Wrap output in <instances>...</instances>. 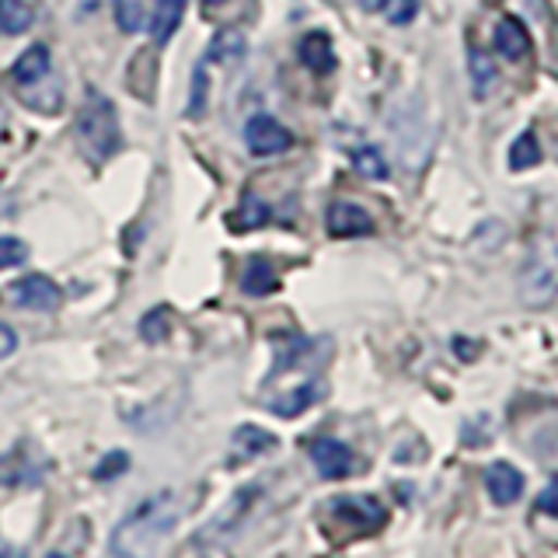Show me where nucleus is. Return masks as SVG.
Masks as SVG:
<instances>
[{
    "label": "nucleus",
    "instance_id": "9b49d317",
    "mask_svg": "<svg viewBox=\"0 0 558 558\" xmlns=\"http://www.w3.org/2000/svg\"><path fill=\"white\" fill-rule=\"evenodd\" d=\"M150 39L154 46H165L179 32L185 17V0H150Z\"/></svg>",
    "mask_w": 558,
    "mask_h": 558
},
{
    "label": "nucleus",
    "instance_id": "393cba45",
    "mask_svg": "<svg viewBox=\"0 0 558 558\" xmlns=\"http://www.w3.org/2000/svg\"><path fill=\"white\" fill-rule=\"evenodd\" d=\"M28 258V244L22 238H0V269H14Z\"/></svg>",
    "mask_w": 558,
    "mask_h": 558
},
{
    "label": "nucleus",
    "instance_id": "0eeeda50",
    "mask_svg": "<svg viewBox=\"0 0 558 558\" xmlns=\"http://www.w3.org/2000/svg\"><path fill=\"white\" fill-rule=\"evenodd\" d=\"M325 227L331 238H363L374 234V217L356 203H331L325 214Z\"/></svg>",
    "mask_w": 558,
    "mask_h": 558
},
{
    "label": "nucleus",
    "instance_id": "2f4dec72",
    "mask_svg": "<svg viewBox=\"0 0 558 558\" xmlns=\"http://www.w3.org/2000/svg\"><path fill=\"white\" fill-rule=\"evenodd\" d=\"M220 4H227V0H203V8H206V11H217Z\"/></svg>",
    "mask_w": 558,
    "mask_h": 558
},
{
    "label": "nucleus",
    "instance_id": "4468645a",
    "mask_svg": "<svg viewBox=\"0 0 558 558\" xmlns=\"http://www.w3.org/2000/svg\"><path fill=\"white\" fill-rule=\"evenodd\" d=\"M496 49H499V57L506 60H523L531 52V35L527 28H523L517 17H502V22L496 25Z\"/></svg>",
    "mask_w": 558,
    "mask_h": 558
},
{
    "label": "nucleus",
    "instance_id": "f03ea898",
    "mask_svg": "<svg viewBox=\"0 0 558 558\" xmlns=\"http://www.w3.org/2000/svg\"><path fill=\"white\" fill-rule=\"evenodd\" d=\"M74 140L87 161H95V165L109 161V157L122 147L116 105L98 92L87 95V101L81 105V112L74 119Z\"/></svg>",
    "mask_w": 558,
    "mask_h": 558
},
{
    "label": "nucleus",
    "instance_id": "a211bd4d",
    "mask_svg": "<svg viewBox=\"0 0 558 558\" xmlns=\"http://www.w3.org/2000/svg\"><path fill=\"white\" fill-rule=\"evenodd\" d=\"M32 22H35V11L25 4V0H0V32L22 35L32 28Z\"/></svg>",
    "mask_w": 558,
    "mask_h": 558
},
{
    "label": "nucleus",
    "instance_id": "6ab92c4d",
    "mask_svg": "<svg viewBox=\"0 0 558 558\" xmlns=\"http://www.w3.org/2000/svg\"><path fill=\"white\" fill-rule=\"evenodd\" d=\"M234 447H238L241 458H258V453H269L276 447V436L258 429V426H241L234 433Z\"/></svg>",
    "mask_w": 558,
    "mask_h": 558
},
{
    "label": "nucleus",
    "instance_id": "9d476101",
    "mask_svg": "<svg viewBox=\"0 0 558 558\" xmlns=\"http://www.w3.org/2000/svg\"><path fill=\"white\" fill-rule=\"evenodd\" d=\"M485 488H488V496H493L499 506L517 502L520 493H523V475H520V468H513L510 461L488 464V468H485Z\"/></svg>",
    "mask_w": 558,
    "mask_h": 558
},
{
    "label": "nucleus",
    "instance_id": "f8f14e48",
    "mask_svg": "<svg viewBox=\"0 0 558 558\" xmlns=\"http://www.w3.org/2000/svg\"><path fill=\"white\" fill-rule=\"evenodd\" d=\"M49 77V49L46 46H32V49H25L22 57L14 60V66H11V81L22 87H35V84H43Z\"/></svg>",
    "mask_w": 558,
    "mask_h": 558
},
{
    "label": "nucleus",
    "instance_id": "f257e3e1",
    "mask_svg": "<svg viewBox=\"0 0 558 558\" xmlns=\"http://www.w3.org/2000/svg\"><path fill=\"white\" fill-rule=\"evenodd\" d=\"M182 517V502L171 488H161L147 499H140V506L133 513H126V520L112 531L109 548L116 558H150L161 541L174 531V523Z\"/></svg>",
    "mask_w": 558,
    "mask_h": 558
},
{
    "label": "nucleus",
    "instance_id": "1a4fd4ad",
    "mask_svg": "<svg viewBox=\"0 0 558 558\" xmlns=\"http://www.w3.org/2000/svg\"><path fill=\"white\" fill-rule=\"evenodd\" d=\"M336 502V513L345 520V523H353L356 531H374L380 527L384 520H388V513H384V506L371 496H349V499H331Z\"/></svg>",
    "mask_w": 558,
    "mask_h": 558
},
{
    "label": "nucleus",
    "instance_id": "39448f33",
    "mask_svg": "<svg viewBox=\"0 0 558 558\" xmlns=\"http://www.w3.org/2000/svg\"><path fill=\"white\" fill-rule=\"evenodd\" d=\"M244 144H248V150L258 157H272V154L290 150L293 136L283 122H276L272 116H252L248 126H244Z\"/></svg>",
    "mask_w": 558,
    "mask_h": 558
},
{
    "label": "nucleus",
    "instance_id": "412c9836",
    "mask_svg": "<svg viewBox=\"0 0 558 558\" xmlns=\"http://www.w3.org/2000/svg\"><path fill=\"white\" fill-rule=\"evenodd\" d=\"M468 60H471V84H475V95L485 98L488 95V87L496 84V66H493V57L482 49V46H471L468 52Z\"/></svg>",
    "mask_w": 558,
    "mask_h": 558
},
{
    "label": "nucleus",
    "instance_id": "dca6fc26",
    "mask_svg": "<svg viewBox=\"0 0 558 558\" xmlns=\"http://www.w3.org/2000/svg\"><path fill=\"white\" fill-rule=\"evenodd\" d=\"M279 287V276L269 258H252L248 269L241 272V290L248 296H269Z\"/></svg>",
    "mask_w": 558,
    "mask_h": 558
},
{
    "label": "nucleus",
    "instance_id": "4be33fe9",
    "mask_svg": "<svg viewBox=\"0 0 558 558\" xmlns=\"http://www.w3.org/2000/svg\"><path fill=\"white\" fill-rule=\"evenodd\" d=\"M537 161H541L537 136H534L531 130H523V133L517 136L513 150H510V168H513V171H527V168H534Z\"/></svg>",
    "mask_w": 558,
    "mask_h": 558
},
{
    "label": "nucleus",
    "instance_id": "6e6552de",
    "mask_svg": "<svg viewBox=\"0 0 558 558\" xmlns=\"http://www.w3.org/2000/svg\"><path fill=\"white\" fill-rule=\"evenodd\" d=\"M311 461L322 471V478H345L349 471H353V450L325 436V440L311 444Z\"/></svg>",
    "mask_w": 558,
    "mask_h": 558
},
{
    "label": "nucleus",
    "instance_id": "72a5a7b5",
    "mask_svg": "<svg viewBox=\"0 0 558 558\" xmlns=\"http://www.w3.org/2000/svg\"><path fill=\"white\" fill-rule=\"evenodd\" d=\"M0 558H17L14 551H0Z\"/></svg>",
    "mask_w": 558,
    "mask_h": 558
},
{
    "label": "nucleus",
    "instance_id": "b1692460",
    "mask_svg": "<svg viewBox=\"0 0 558 558\" xmlns=\"http://www.w3.org/2000/svg\"><path fill=\"white\" fill-rule=\"evenodd\" d=\"M168 328H171V311L154 307L150 314H144V322H140V336H144L147 342H165Z\"/></svg>",
    "mask_w": 558,
    "mask_h": 558
},
{
    "label": "nucleus",
    "instance_id": "473e14b6",
    "mask_svg": "<svg viewBox=\"0 0 558 558\" xmlns=\"http://www.w3.org/2000/svg\"><path fill=\"white\" fill-rule=\"evenodd\" d=\"M46 558H66V555H63V551H49Z\"/></svg>",
    "mask_w": 558,
    "mask_h": 558
},
{
    "label": "nucleus",
    "instance_id": "aec40b11",
    "mask_svg": "<svg viewBox=\"0 0 558 558\" xmlns=\"http://www.w3.org/2000/svg\"><path fill=\"white\" fill-rule=\"evenodd\" d=\"M262 223H269V206L262 203L255 192H244L238 217H231V227L234 231H255V227H262Z\"/></svg>",
    "mask_w": 558,
    "mask_h": 558
},
{
    "label": "nucleus",
    "instance_id": "a878e982",
    "mask_svg": "<svg viewBox=\"0 0 558 558\" xmlns=\"http://www.w3.org/2000/svg\"><path fill=\"white\" fill-rule=\"evenodd\" d=\"M130 468V458L126 453H119V450H112V453H105L101 458V464L95 468V478L98 482H112L116 475H122V471Z\"/></svg>",
    "mask_w": 558,
    "mask_h": 558
},
{
    "label": "nucleus",
    "instance_id": "20e7f679",
    "mask_svg": "<svg viewBox=\"0 0 558 558\" xmlns=\"http://www.w3.org/2000/svg\"><path fill=\"white\" fill-rule=\"evenodd\" d=\"M8 301L22 311H57L63 304V290L49 276L35 272L8 287Z\"/></svg>",
    "mask_w": 558,
    "mask_h": 558
},
{
    "label": "nucleus",
    "instance_id": "f704fd0d",
    "mask_svg": "<svg viewBox=\"0 0 558 558\" xmlns=\"http://www.w3.org/2000/svg\"><path fill=\"white\" fill-rule=\"evenodd\" d=\"M0 130H4V116H0Z\"/></svg>",
    "mask_w": 558,
    "mask_h": 558
},
{
    "label": "nucleus",
    "instance_id": "c756f323",
    "mask_svg": "<svg viewBox=\"0 0 558 558\" xmlns=\"http://www.w3.org/2000/svg\"><path fill=\"white\" fill-rule=\"evenodd\" d=\"M14 349H17V336H14V331H11V328H8L4 322H0V360H4V356H11Z\"/></svg>",
    "mask_w": 558,
    "mask_h": 558
},
{
    "label": "nucleus",
    "instance_id": "2eb2a0df",
    "mask_svg": "<svg viewBox=\"0 0 558 558\" xmlns=\"http://www.w3.org/2000/svg\"><path fill=\"white\" fill-rule=\"evenodd\" d=\"M318 398H322V388H318V384H314V380H304L301 388H290L287 395L272 398V401H269V409H272L276 415H283V418H293V415L307 412Z\"/></svg>",
    "mask_w": 558,
    "mask_h": 558
},
{
    "label": "nucleus",
    "instance_id": "c85d7f7f",
    "mask_svg": "<svg viewBox=\"0 0 558 558\" xmlns=\"http://www.w3.org/2000/svg\"><path fill=\"white\" fill-rule=\"evenodd\" d=\"M537 510H541V513H548V517H558V475H555L545 488H541Z\"/></svg>",
    "mask_w": 558,
    "mask_h": 558
},
{
    "label": "nucleus",
    "instance_id": "423d86ee",
    "mask_svg": "<svg viewBox=\"0 0 558 558\" xmlns=\"http://www.w3.org/2000/svg\"><path fill=\"white\" fill-rule=\"evenodd\" d=\"M46 458L35 447L22 444L11 450L8 458H0V485H39L46 475Z\"/></svg>",
    "mask_w": 558,
    "mask_h": 558
},
{
    "label": "nucleus",
    "instance_id": "bb28decb",
    "mask_svg": "<svg viewBox=\"0 0 558 558\" xmlns=\"http://www.w3.org/2000/svg\"><path fill=\"white\" fill-rule=\"evenodd\" d=\"M418 11V0H388V8H384V14H388V22L391 25H409L412 17Z\"/></svg>",
    "mask_w": 558,
    "mask_h": 558
},
{
    "label": "nucleus",
    "instance_id": "7ed1b4c3",
    "mask_svg": "<svg viewBox=\"0 0 558 558\" xmlns=\"http://www.w3.org/2000/svg\"><path fill=\"white\" fill-rule=\"evenodd\" d=\"M558 296V244L548 241H537L531 255H527V266L520 272V301L527 307H548Z\"/></svg>",
    "mask_w": 558,
    "mask_h": 558
},
{
    "label": "nucleus",
    "instance_id": "ddd939ff",
    "mask_svg": "<svg viewBox=\"0 0 558 558\" xmlns=\"http://www.w3.org/2000/svg\"><path fill=\"white\" fill-rule=\"evenodd\" d=\"M296 52H301V63L307 70H314V74H328V70H336V49H331V39L325 32H307L301 46H296Z\"/></svg>",
    "mask_w": 558,
    "mask_h": 558
},
{
    "label": "nucleus",
    "instance_id": "cd10ccee",
    "mask_svg": "<svg viewBox=\"0 0 558 558\" xmlns=\"http://www.w3.org/2000/svg\"><path fill=\"white\" fill-rule=\"evenodd\" d=\"M206 109V63L196 66V77H192V101H189V116H199Z\"/></svg>",
    "mask_w": 558,
    "mask_h": 558
},
{
    "label": "nucleus",
    "instance_id": "f3484780",
    "mask_svg": "<svg viewBox=\"0 0 558 558\" xmlns=\"http://www.w3.org/2000/svg\"><path fill=\"white\" fill-rule=\"evenodd\" d=\"M241 57H244V35L234 28L217 32L206 49V63H238Z\"/></svg>",
    "mask_w": 558,
    "mask_h": 558
},
{
    "label": "nucleus",
    "instance_id": "5701e85b",
    "mask_svg": "<svg viewBox=\"0 0 558 558\" xmlns=\"http://www.w3.org/2000/svg\"><path fill=\"white\" fill-rule=\"evenodd\" d=\"M353 165L360 174H366V179H388V161H384V154L377 147H360L353 154Z\"/></svg>",
    "mask_w": 558,
    "mask_h": 558
},
{
    "label": "nucleus",
    "instance_id": "7c9ffc66",
    "mask_svg": "<svg viewBox=\"0 0 558 558\" xmlns=\"http://www.w3.org/2000/svg\"><path fill=\"white\" fill-rule=\"evenodd\" d=\"M360 8L363 11H384L388 8V0H360Z\"/></svg>",
    "mask_w": 558,
    "mask_h": 558
}]
</instances>
